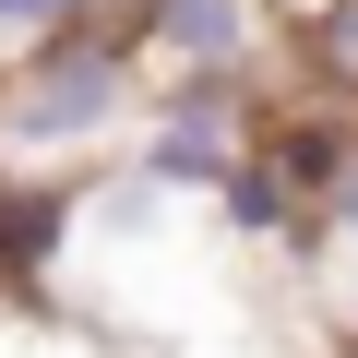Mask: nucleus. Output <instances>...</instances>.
I'll return each mask as SVG.
<instances>
[{"label":"nucleus","mask_w":358,"mask_h":358,"mask_svg":"<svg viewBox=\"0 0 358 358\" xmlns=\"http://www.w3.org/2000/svg\"><path fill=\"white\" fill-rule=\"evenodd\" d=\"M108 108H120V60H108V48H60V60H36V72L13 84L0 131H13V143H84Z\"/></svg>","instance_id":"obj_1"},{"label":"nucleus","mask_w":358,"mask_h":358,"mask_svg":"<svg viewBox=\"0 0 358 358\" xmlns=\"http://www.w3.org/2000/svg\"><path fill=\"white\" fill-rule=\"evenodd\" d=\"M251 24H263L251 0H155V36H167L179 60H239Z\"/></svg>","instance_id":"obj_2"},{"label":"nucleus","mask_w":358,"mask_h":358,"mask_svg":"<svg viewBox=\"0 0 358 358\" xmlns=\"http://www.w3.org/2000/svg\"><path fill=\"white\" fill-rule=\"evenodd\" d=\"M322 60L358 84V0H334V13H322Z\"/></svg>","instance_id":"obj_3"},{"label":"nucleus","mask_w":358,"mask_h":358,"mask_svg":"<svg viewBox=\"0 0 358 358\" xmlns=\"http://www.w3.org/2000/svg\"><path fill=\"white\" fill-rule=\"evenodd\" d=\"M60 13H72V0H0V24H13V36H48Z\"/></svg>","instance_id":"obj_4"}]
</instances>
